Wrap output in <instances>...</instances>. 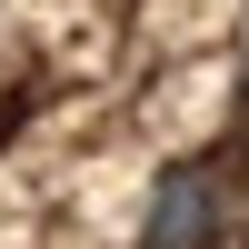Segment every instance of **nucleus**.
<instances>
[{"mask_svg": "<svg viewBox=\"0 0 249 249\" xmlns=\"http://www.w3.org/2000/svg\"><path fill=\"white\" fill-rule=\"evenodd\" d=\"M239 40H249V20H239Z\"/></svg>", "mask_w": 249, "mask_h": 249, "instance_id": "f03ea898", "label": "nucleus"}, {"mask_svg": "<svg viewBox=\"0 0 249 249\" xmlns=\"http://www.w3.org/2000/svg\"><path fill=\"white\" fill-rule=\"evenodd\" d=\"M230 230V190H219L210 160H179L150 179V210H140V249H219Z\"/></svg>", "mask_w": 249, "mask_h": 249, "instance_id": "f257e3e1", "label": "nucleus"}]
</instances>
